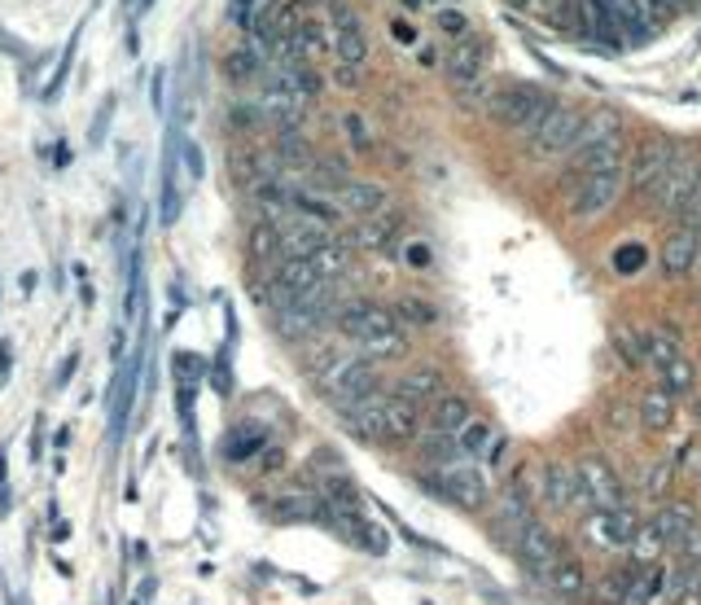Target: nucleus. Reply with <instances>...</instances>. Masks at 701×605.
I'll return each instance as SVG.
<instances>
[{
    "label": "nucleus",
    "mask_w": 701,
    "mask_h": 605,
    "mask_svg": "<svg viewBox=\"0 0 701 605\" xmlns=\"http://www.w3.org/2000/svg\"><path fill=\"white\" fill-rule=\"evenodd\" d=\"M579 36L601 44V53H623V31L605 0H579Z\"/></svg>",
    "instance_id": "obj_12"
},
{
    "label": "nucleus",
    "mask_w": 701,
    "mask_h": 605,
    "mask_svg": "<svg viewBox=\"0 0 701 605\" xmlns=\"http://www.w3.org/2000/svg\"><path fill=\"white\" fill-rule=\"evenodd\" d=\"M653 527H658V535L667 539V548H675L689 530L698 527V505H689V500H667V505H658V514L649 518Z\"/></svg>",
    "instance_id": "obj_23"
},
{
    "label": "nucleus",
    "mask_w": 701,
    "mask_h": 605,
    "mask_svg": "<svg viewBox=\"0 0 701 605\" xmlns=\"http://www.w3.org/2000/svg\"><path fill=\"white\" fill-rule=\"evenodd\" d=\"M579 128H583V115H579L574 106L557 101V106L544 115V123H540V128L526 137V153H531L535 162H549V158H570L574 141H579Z\"/></svg>",
    "instance_id": "obj_7"
},
{
    "label": "nucleus",
    "mask_w": 701,
    "mask_h": 605,
    "mask_svg": "<svg viewBox=\"0 0 701 605\" xmlns=\"http://www.w3.org/2000/svg\"><path fill=\"white\" fill-rule=\"evenodd\" d=\"M509 553H517V562L535 575V579H544L549 584V575H553V566H557L561 557H565V544H561V535L544 518H535L531 527L522 530L517 539H513V548Z\"/></svg>",
    "instance_id": "obj_9"
},
{
    "label": "nucleus",
    "mask_w": 701,
    "mask_h": 605,
    "mask_svg": "<svg viewBox=\"0 0 701 605\" xmlns=\"http://www.w3.org/2000/svg\"><path fill=\"white\" fill-rule=\"evenodd\" d=\"M553 106H557V97L544 92V88H535V83H504V88L491 92L483 119L495 123V128H509V132L531 137V132L544 123V115H549Z\"/></svg>",
    "instance_id": "obj_1"
},
{
    "label": "nucleus",
    "mask_w": 701,
    "mask_h": 605,
    "mask_svg": "<svg viewBox=\"0 0 701 605\" xmlns=\"http://www.w3.org/2000/svg\"><path fill=\"white\" fill-rule=\"evenodd\" d=\"M421 430H425V408H417L413 399H404V395L391 390V399H386V444L413 453Z\"/></svg>",
    "instance_id": "obj_13"
},
{
    "label": "nucleus",
    "mask_w": 701,
    "mask_h": 605,
    "mask_svg": "<svg viewBox=\"0 0 701 605\" xmlns=\"http://www.w3.org/2000/svg\"><path fill=\"white\" fill-rule=\"evenodd\" d=\"M635 264L644 268V250H640V246H623V250H619V268H623V272H631Z\"/></svg>",
    "instance_id": "obj_50"
},
{
    "label": "nucleus",
    "mask_w": 701,
    "mask_h": 605,
    "mask_svg": "<svg viewBox=\"0 0 701 605\" xmlns=\"http://www.w3.org/2000/svg\"><path fill=\"white\" fill-rule=\"evenodd\" d=\"M491 444H495V430H491V421H483V417H474V421L456 435V453L465 456V460H474V465L491 453Z\"/></svg>",
    "instance_id": "obj_39"
},
{
    "label": "nucleus",
    "mask_w": 701,
    "mask_h": 605,
    "mask_svg": "<svg viewBox=\"0 0 701 605\" xmlns=\"http://www.w3.org/2000/svg\"><path fill=\"white\" fill-rule=\"evenodd\" d=\"M680 225H684V228H693V232H698V241H701V185H698V194H693V202L684 207V216H680Z\"/></svg>",
    "instance_id": "obj_49"
},
{
    "label": "nucleus",
    "mask_w": 701,
    "mask_h": 605,
    "mask_svg": "<svg viewBox=\"0 0 701 605\" xmlns=\"http://www.w3.org/2000/svg\"><path fill=\"white\" fill-rule=\"evenodd\" d=\"M693 272H698V277H701V255H698V268H693Z\"/></svg>",
    "instance_id": "obj_57"
},
{
    "label": "nucleus",
    "mask_w": 701,
    "mask_h": 605,
    "mask_svg": "<svg viewBox=\"0 0 701 605\" xmlns=\"http://www.w3.org/2000/svg\"><path fill=\"white\" fill-rule=\"evenodd\" d=\"M149 4H154V0H140V13H145V9H149Z\"/></svg>",
    "instance_id": "obj_55"
},
{
    "label": "nucleus",
    "mask_w": 701,
    "mask_h": 605,
    "mask_svg": "<svg viewBox=\"0 0 701 605\" xmlns=\"http://www.w3.org/2000/svg\"><path fill=\"white\" fill-rule=\"evenodd\" d=\"M610 137H619V115L614 110H592V115H583V128H579V141H574V150H588V146H596V141H610Z\"/></svg>",
    "instance_id": "obj_38"
},
{
    "label": "nucleus",
    "mask_w": 701,
    "mask_h": 605,
    "mask_svg": "<svg viewBox=\"0 0 701 605\" xmlns=\"http://www.w3.org/2000/svg\"><path fill=\"white\" fill-rule=\"evenodd\" d=\"M698 185H701V158L698 153H675V162H671V171L662 176V185H658V194L649 198V207H653L662 220H675V225H680V216H684V207L693 202Z\"/></svg>",
    "instance_id": "obj_6"
},
{
    "label": "nucleus",
    "mask_w": 701,
    "mask_h": 605,
    "mask_svg": "<svg viewBox=\"0 0 701 605\" xmlns=\"http://www.w3.org/2000/svg\"><path fill=\"white\" fill-rule=\"evenodd\" d=\"M474 417H478V413H474V399H470L465 390H443V395L430 404V421H425V426L456 439Z\"/></svg>",
    "instance_id": "obj_15"
},
{
    "label": "nucleus",
    "mask_w": 701,
    "mask_h": 605,
    "mask_svg": "<svg viewBox=\"0 0 701 605\" xmlns=\"http://www.w3.org/2000/svg\"><path fill=\"white\" fill-rule=\"evenodd\" d=\"M483 62H487V49H483L478 40H461L456 49H447L443 71H447L452 88H456V83H470V79L483 76Z\"/></svg>",
    "instance_id": "obj_26"
},
{
    "label": "nucleus",
    "mask_w": 701,
    "mask_h": 605,
    "mask_svg": "<svg viewBox=\"0 0 701 605\" xmlns=\"http://www.w3.org/2000/svg\"><path fill=\"white\" fill-rule=\"evenodd\" d=\"M675 474H680V465H653V469L644 474V492H649V496H662Z\"/></svg>",
    "instance_id": "obj_46"
},
{
    "label": "nucleus",
    "mask_w": 701,
    "mask_h": 605,
    "mask_svg": "<svg viewBox=\"0 0 701 605\" xmlns=\"http://www.w3.org/2000/svg\"><path fill=\"white\" fill-rule=\"evenodd\" d=\"M438 27H443L447 36H456V40H465V31H470V18H465L456 4H443V9H438Z\"/></svg>",
    "instance_id": "obj_45"
},
{
    "label": "nucleus",
    "mask_w": 701,
    "mask_h": 605,
    "mask_svg": "<svg viewBox=\"0 0 701 605\" xmlns=\"http://www.w3.org/2000/svg\"><path fill=\"white\" fill-rule=\"evenodd\" d=\"M579 478H583V492H588L592 509H619V505L628 500V487H623L619 469H614L601 453H592L579 460Z\"/></svg>",
    "instance_id": "obj_11"
},
{
    "label": "nucleus",
    "mask_w": 701,
    "mask_h": 605,
    "mask_svg": "<svg viewBox=\"0 0 701 605\" xmlns=\"http://www.w3.org/2000/svg\"><path fill=\"white\" fill-rule=\"evenodd\" d=\"M408 9H421V4H438V0H404Z\"/></svg>",
    "instance_id": "obj_54"
},
{
    "label": "nucleus",
    "mask_w": 701,
    "mask_h": 605,
    "mask_svg": "<svg viewBox=\"0 0 701 605\" xmlns=\"http://www.w3.org/2000/svg\"><path fill=\"white\" fill-rule=\"evenodd\" d=\"M667 597L675 605L701 602V562H675V571H667Z\"/></svg>",
    "instance_id": "obj_29"
},
{
    "label": "nucleus",
    "mask_w": 701,
    "mask_h": 605,
    "mask_svg": "<svg viewBox=\"0 0 701 605\" xmlns=\"http://www.w3.org/2000/svg\"><path fill=\"white\" fill-rule=\"evenodd\" d=\"M343 132L359 153H373V137H368V123L359 115H343Z\"/></svg>",
    "instance_id": "obj_44"
},
{
    "label": "nucleus",
    "mask_w": 701,
    "mask_h": 605,
    "mask_svg": "<svg viewBox=\"0 0 701 605\" xmlns=\"http://www.w3.org/2000/svg\"><path fill=\"white\" fill-rule=\"evenodd\" d=\"M421 483H425L434 496H443L447 505L470 509V514H483L491 505V487H487V478H483V469H478L474 460H465V456H456V460H447V465L421 474Z\"/></svg>",
    "instance_id": "obj_3"
},
{
    "label": "nucleus",
    "mask_w": 701,
    "mask_h": 605,
    "mask_svg": "<svg viewBox=\"0 0 701 605\" xmlns=\"http://www.w3.org/2000/svg\"><path fill=\"white\" fill-rule=\"evenodd\" d=\"M605 421H610L614 430H635V426H640L635 399H623V395H610V404H605Z\"/></svg>",
    "instance_id": "obj_43"
},
{
    "label": "nucleus",
    "mask_w": 701,
    "mask_h": 605,
    "mask_svg": "<svg viewBox=\"0 0 701 605\" xmlns=\"http://www.w3.org/2000/svg\"><path fill=\"white\" fill-rule=\"evenodd\" d=\"M312 264H316V272L325 277V281H338V277H347L350 268H355V259H350V246L334 232L316 255H312Z\"/></svg>",
    "instance_id": "obj_32"
},
{
    "label": "nucleus",
    "mask_w": 701,
    "mask_h": 605,
    "mask_svg": "<svg viewBox=\"0 0 701 605\" xmlns=\"http://www.w3.org/2000/svg\"><path fill=\"white\" fill-rule=\"evenodd\" d=\"M635 514L628 505L619 509H588L583 523H579V539L592 548V553H605V557H628V544L635 535Z\"/></svg>",
    "instance_id": "obj_4"
},
{
    "label": "nucleus",
    "mask_w": 701,
    "mask_h": 605,
    "mask_svg": "<svg viewBox=\"0 0 701 605\" xmlns=\"http://www.w3.org/2000/svg\"><path fill=\"white\" fill-rule=\"evenodd\" d=\"M635 413H640V426L649 435H667L675 426V417H680V395H671L667 386H649V390H640Z\"/></svg>",
    "instance_id": "obj_17"
},
{
    "label": "nucleus",
    "mask_w": 701,
    "mask_h": 605,
    "mask_svg": "<svg viewBox=\"0 0 701 605\" xmlns=\"http://www.w3.org/2000/svg\"><path fill=\"white\" fill-rule=\"evenodd\" d=\"M329 22H334V53H338V62L364 67V62H368V36H364L359 18L350 13L347 4H334Z\"/></svg>",
    "instance_id": "obj_16"
},
{
    "label": "nucleus",
    "mask_w": 701,
    "mask_h": 605,
    "mask_svg": "<svg viewBox=\"0 0 701 605\" xmlns=\"http://www.w3.org/2000/svg\"><path fill=\"white\" fill-rule=\"evenodd\" d=\"M408 264H413V268H430V264H434L430 246H421V241H413V246H408Z\"/></svg>",
    "instance_id": "obj_52"
},
{
    "label": "nucleus",
    "mask_w": 701,
    "mask_h": 605,
    "mask_svg": "<svg viewBox=\"0 0 701 605\" xmlns=\"http://www.w3.org/2000/svg\"><path fill=\"white\" fill-rule=\"evenodd\" d=\"M644 4V13L653 18V22H671L675 13H680V0H640Z\"/></svg>",
    "instance_id": "obj_48"
},
{
    "label": "nucleus",
    "mask_w": 701,
    "mask_h": 605,
    "mask_svg": "<svg viewBox=\"0 0 701 605\" xmlns=\"http://www.w3.org/2000/svg\"><path fill=\"white\" fill-rule=\"evenodd\" d=\"M395 316H399L404 329H434L438 325V307L425 295H399L395 299Z\"/></svg>",
    "instance_id": "obj_37"
},
{
    "label": "nucleus",
    "mask_w": 701,
    "mask_h": 605,
    "mask_svg": "<svg viewBox=\"0 0 701 605\" xmlns=\"http://www.w3.org/2000/svg\"><path fill=\"white\" fill-rule=\"evenodd\" d=\"M631 575H635V562L605 571V575L596 579V593H592V597H596V605H623V602H628Z\"/></svg>",
    "instance_id": "obj_40"
},
{
    "label": "nucleus",
    "mask_w": 701,
    "mask_h": 605,
    "mask_svg": "<svg viewBox=\"0 0 701 605\" xmlns=\"http://www.w3.org/2000/svg\"><path fill=\"white\" fill-rule=\"evenodd\" d=\"M610 9H614V18H619L623 40H653L658 22L644 13V4H640V0H610Z\"/></svg>",
    "instance_id": "obj_31"
},
{
    "label": "nucleus",
    "mask_w": 701,
    "mask_h": 605,
    "mask_svg": "<svg viewBox=\"0 0 701 605\" xmlns=\"http://www.w3.org/2000/svg\"><path fill=\"white\" fill-rule=\"evenodd\" d=\"M540 500L553 509V514H588L592 500L583 492V478H579V465L570 460H549L544 465V492Z\"/></svg>",
    "instance_id": "obj_10"
},
{
    "label": "nucleus",
    "mask_w": 701,
    "mask_h": 605,
    "mask_svg": "<svg viewBox=\"0 0 701 605\" xmlns=\"http://www.w3.org/2000/svg\"><path fill=\"white\" fill-rule=\"evenodd\" d=\"M343 211L359 216V220H373V216L391 211V194H386L377 180H347V189H343Z\"/></svg>",
    "instance_id": "obj_24"
},
{
    "label": "nucleus",
    "mask_w": 701,
    "mask_h": 605,
    "mask_svg": "<svg viewBox=\"0 0 701 605\" xmlns=\"http://www.w3.org/2000/svg\"><path fill=\"white\" fill-rule=\"evenodd\" d=\"M675 562H701V523L675 544Z\"/></svg>",
    "instance_id": "obj_47"
},
{
    "label": "nucleus",
    "mask_w": 701,
    "mask_h": 605,
    "mask_svg": "<svg viewBox=\"0 0 701 605\" xmlns=\"http://www.w3.org/2000/svg\"><path fill=\"white\" fill-rule=\"evenodd\" d=\"M334 79H338V88H359V67H350V62H338Z\"/></svg>",
    "instance_id": "obj_51"
},
{
    "label": "nucleus",
    "mask_w": 701,
    "mask_h": 605,
    "mask_svg": "<svg viewBox=\"0 0 701 605\" xmlns=\"http://www.w3.org/2000/svg\"><path fill=\"white\" fill-rule=\"evenodd\" d=\"M504 4H513L517 13H535V0H504Z\"/></svg>",
    "instance_id": "obj_53"
},
{
    "label": "nucleus",
    "mask_w": 701,
    "mask_h": 605,
    "mask_svg": "<svg viewBox=\"0 0 701 605\" xmlns=\"http://www.w3.org/2000/svg\"><path fill=\"white\" fill-rule=\"evenodd\" d=\"M698 255H701V241H698V232L693 228H684V225H675V232L667 237V246H662V272L675 281V277H689L693 268H698Z\"/></svg>",
    "instance_id": "obj_20"
},
{
    "label": "nucleus",
    "mask_w": 701,
    "mask_h": 605,
    "mask_svg": "<svg viewBox=\"0 0 701 605\" xmlns=\"http://www.w3.org/2000/svg\"><path fill=\"white\" fill-rule=\"evenodd\" d=\"M399 237H404V220L391 216V211H382L373 220H359V246L373 250V255H395Z\"/></svg>",
    "instance_id": "obj_25"
},
{
    "label": "nucleus",
    "mask_w": 701,
    "mask_h": 605,
    "mask_svg": "<svg viewBox=\"0 0 701 605\" xmlns=\"http://www.w3.org/2000/svg\"><path fill=\"white\" fill-rule=\"evenodd\" d=\"M658 386H667L671 395H693V386H698V365L689 360V356H680V360H671V365H658Z\"/></svg>",
    "instance_id": "obj_41"
},
{
    "label": "nucleus",
    "mask_w": 701,
    "mask_h": 605,
    "mask_svg": "<svg viewBox=\"0 0 701 605\" xmlns=\"http://www.w3.org/2000/svg\"><path fill=\"white\" fill-rule=\"evenodd\" d=\"M549 584H553V593L565 597V602H588V597H592V575H588L583 557H574V553H565L557 566H553Z\"/></svg>",
    "instance_id": "obj_22"
},
{
    "label": "nucleus",
    "mask_w": 701,
    "mask_h": 605,
    "mask_svg": "<svg viewBox=\"0 0 701 605\" xmlns=\"http://www.w3.org/2000/svg\"><path fill=\"white\" fill-rule=\"evenodd\" d=\"M689 4H693V0H680V9H689Z\"/></svg>",
    "instance_id": "obj_56"
},
{
    "label": "nucleus",
    "mask_w": 701,
    "mask_h": 605,
    "mask_svg": "<svg viewBox=\"0 0 701 605\" xmlns=\"http://www.w3.org/2000/svg\"><path fill=\"white\" fill-rule=\"evenodd\" d=\"M610 343H614V351H619V360H623L628 369L649 365V329H640V325H631V320H614Z\"/></svg>",
    "instance_id": "obj_27"
},
{
    "label": "nucleus",
    "mask_w": 701,
    "mask_h": 605,
    "mask_svg": "<svg viewBox=\"0 0 701 605\" xmlns=\"http://www.w3.org/2000/svg\"><path fill=\"white\" fill-rule=\"evenodd\" d=\"M491 92H495V83H487V76L470 79V83H456V101L470 106V110H478V115L487 110Z\"/></svg>",
    "instance_id": "obj_42"
},
{
    "label": "nucleus",
    "mask_w": 701,
    "mask_h": 605,
    "mask_svg": "<svg viewBox=\"0 0 701 605\" xmlns=\"http://www.w3.org/2000/svg\"><path fill=\"white\" fill-rule=\"evenodd\" d=\"M623 185H628L623 171H605V176H570V171H561L557 180L561 198H565L570 216L579 225H592L605 211H614V202L623 198Z\"/></svg>",
    "instance_id": "obj_2"
},
{
    "label": "nucleus",
    "mask_w": 701,
    "mask_h": 605,
    "mask_svg": "<svg viewBox=\"0 0 701 605\" xmlns=\"http://www.w3.org/2000/svg\"><path fill=\"white\" fill-rule=\"evenodd\" d=\"M662 593H667V566H662V562H653V566H635L628 602L623 605H653Z\"/></svg>",
    "instance_id": "obj_30"
},
{
    "label": "nucleus",
    "mask_w": 701,
    "mask_h": 605,
    "mask_svg": "<svg viewBox=\"0 0 701 605\" xmlns=\"http://www.w3.org/2000/svg\"><path fill=\"white\" fill-rule=\"evenodd\" d=\"M289 202H294V220H307V225H320V228H334L343 225V202H334V198H320V194H312V189H289Z\"/></svg>",
    "instance_id": "obj_21"
},
{
    "label": "nucleus",
    "mask_w": 701,
    "mask_h": 605,
    "mask_svg": "<svg viewBox=\"0 0 701 605\" xmlns=\"http://www.w3.org/2000/svg\"><path fill=\"white\" fill-rule=\"evenodd\" d=\"M623 162H628V141H623V132L619 137H610V141H596V146H588V150L570 153V176H605V171H623Z\"/></svg>",
    "instance_id": "obj_14"
},
{
    "label": "nucleus",
    "mask_w": 701,
    "mask_h": 605,
    "mask_svg": "<svg viewBox=\"0 0 701 605\" xmlns=\"http://www.w3.org/2000/svg\"><path fill=\"white\" fill-rule=\"evenodd\" d=\"M684 356V338H680V325H653L649 329V365H671Z\"/></svg>",
    "instance_id": "obj_36"
},
{
    "label": "nucleus",
    "mask_w": 701,
    "mask_h": 605,
    "mask_svg": "<svg viewBox=\"0 0 701 605\" xmlns=\"http://www.w3.org/2000/svg\"><path fill=\"white\" fill-rule=\"evenodd\" d=\"M671 548H667V539L658 535V527L644 518L640 527H635V535H631L628 544V562H635V566H653V562H662Z\"/></svg>",
    "instance_id": "obj_33"
},
{
    "label": "nucleus",
    "mask_w": 701,
    "mask_h": 605,
    "mask_svg": "<svg viewBox=\"0 0 701 605\" xmlns=\"http://www.w3.org/2000/svg\"><path fill=\"white\" fill-rule=\"evenodd\" d=\"M334 325L343 329V338H347L350 347H364V343H373V338H386V334H399V329H404L399 316H395V307L373 302V299L343 302V311H338Z\"/></svg>",
    "instance_id": "obj_8"
},
{
    "label": "nucleus",
    "mask_w": 701,
    "mask_h": 605,
    "mask_svg": "<svg viewBox=\"0 0 701 605\" xmlns=\"http://www.w3.org/2000/svg\"><path fill=\"white\" fill-rule=\"evenodd\" d=\"M273 277H277L294 299H298V295H307V290H316V286H325V277L316 272V264H312V259H280L277 268H273Z\"/></svg>",
    "instance_id": "obj_28"
},
{
    "label": "nucleus",
    "mask_w": 701,
    "mask_h": 605,
    "mask_svg": "<svg viewBox=\"0 0 701 605\" xmlns=\"http://www.w3.org/2000/svg\"><path fill=\"white\" fill-rule=\"evenodd\" d=\"M259 71H264V49H259V44H241V49H233V53L224 58L228 83H255Z\"/></svg>",
    "instance_id": "obj_35"
},
{
    "label": "nucleus",
    "mask_w": 701,
    "mask_h": 605,
    "mask_svg": "<svg viewBox=\"0 0 701 605\" xmlns=\"http://www.w3.org/2000/svg\"><path fill=\"white\" fill-rule=\"evenodd\" d=\"M675 153L680 146L671 141V137H662V132H653V137H644L635 153H631V167H628V189L635 198H653L658 194V185H662V176L671 171V162H675Z\"/></svg>",
    "instance_id": "obj_5"
},
{
    "label": "nucleus",
    "mask_w": 701,
    "mask_h": 605,
    "mask_svg": "<svg viewBox=\"0 0 701 605\" xmlns=\"http://www.w3.org/2000/svg\"><path fill=\"white\" fill-rule=\"evenodd\" d=\"M386 399H391V390H382V395H373V399L355 404L350 413H343V421H347V430L355 439H364V444H386Z\"/></svg>",
    "instance_id": "obj_18"
},
{
    "label": "nucleus",
    "mask_w": 701,
    "mask_h": 605,
    "mask_svg": "<svg viewBox=\"0 0 701 605\" xmlns=\"http://www.w3.org/2000/svg\"><path fill=\"white\" fill-rule=\"evenodd\" d=\"M246 250H250V259L255 264H273L277 268L280 264V228L268 225V220H259V225H250V232H246Z\"/></svg>",
    "instance_id": "obj_34"
},
{
    "label": "nucleus",
    "mask_w": 701,
    "mask_h": 605,
    "mask_svg": "<svg viewBox=\"0 0 701 605\" xmlns=\"http://www.w3.org/2000/svg\"><path fill=\"white\" fill-rule=\"evenodd\" d=\"M443 390H447V378H443L438 365H413V369H404L399 381H395V395L413 399V404L425 408V413H430V404H434Z\"/></svg>",
    "instance_id": "obj_19"
}]
</instances>
